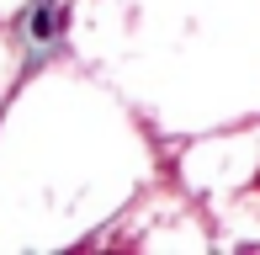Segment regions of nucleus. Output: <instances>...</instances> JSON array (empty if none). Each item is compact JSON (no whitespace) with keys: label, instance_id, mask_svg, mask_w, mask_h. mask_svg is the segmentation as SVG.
<instances>
[{"label":"nucleus","instance_id":"obj_1","mask_svg":"<svg viewBox=\"0 0 260 255\" xmlns=\"http://www.w3.org/2000/svg\"><path fill=\"white\" fill-rule=\"evenodd\" d=\"M58 21H64V11H58V6H38V16H32V38L48 43L53 32H58Z\"/></svg>","mask_w":260,"mask_h":255},{"label":"nucleus","instance_id":"obj_2","mask_svg":"<svg viewBox=\"0 0 260 255\" xmlns=\"http://www.w3.org/2000/svg\"><path fill=\"white\" fill-rule=\"evenodd\" d=\"M255 186H260V176H255Z\"/></svg>","mask_w":260,"mask_h":255}]
</instances>
